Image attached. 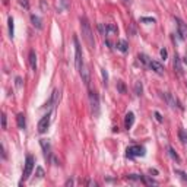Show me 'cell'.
Returning a JSON list of instances; mask_svg holds the SVG:
<instances>
[{
    "mask_svg": "<svg viewBox=\"0 0 187 187\" xmlns=\"http://www.w3.org/2000/svg\"><path fill=\"white\" fill-rule=\"evenodd\" d=\"M80 32H82V37H83L86 45H88L91 50H94V48H95L94 32H92V29H91V23H89V20H88L86 16H82V18H80Z\"/></svg>",
    "mask_w": 187,
    "mask_h": 187,
    "instance_id": "cell-1",
    "label": "cell"
},
{
    "mask_svg": "<svg viewBox=\"0 0 187 187\" xmlns=\"http://www.w3.org/2000/svg\"><path fill=\"white\" fill-rule=\"evenodd\" d=\"M73 44H75V64H76V69L80 70V67H82L85 63H83L82 48H80V44H79V40H78L76 35L73 37Z\"/></svg>",
    "mask_w": 187,
    "mask_h": 187,
    "instance_id": "cell-2",
    "label": "cell"
},
{
    "mask_svg": "<svg viewBox=\"0 0 187 187\" xmlns=\"http://www.w3.org/2000/svg\"><path fill=\"white\" fill-rule=\"evenodd\" d=\"M89 104H91V110H92V116L98 117L99 116V95L95 91H89Z\"/></svg>",
    "mask_w": 187,
    "mask_h": 187,
    "instance_id": "cell-3",
    "label": "cell"
},
{
    "mask_svg": "<svg viewBox=\"0 0 187 187\" xmlns=\"http://www.w3.org/2000/svg\"><path fill=\"white\" fill-rule=\"evenodd\" d=\"M145 155V148L140 145H132L126 149V157L127 158H138Z\"/></svg>",
    "mask_w": 187,
    "mask_h": 187,
    "instance_id": "cell-4",
    "label": "cell"
},
{
    "mask_svg": "<svg viewBox=\"0 0 187 187\" xmlns=\"http://www.w3.org/2000/svg\"><path fill=\"white\" fill-rule=\"evenodd\" d=\"M34 164H35V159L32 155H26V159H25V168H23V176H22V180H28L32 170H34Z\"/></svg>",
    "mask_w": 187,
    "mask_h": 187,
    "instance_id": "cell-5",
    "label": "cell"
},
{
    "mask_svg": "<svg viewBox=\"0 0 187 187\" xmlns=\"http://www.w3.org/2000/svg\"><path fill=\"white\" fill-rule=\"evenodd\" d=\"M50 120H51V111H48L47 114H44L41 117V120L38 121V132L40 133H45L48 126H50Z\"/></svg>",
    "mask_w": 187,
    "mask_h": 187,
    "instance_id": "cell-6",
    "label": "cell"
},
{
    "mask_svg": "<svg viewBox=\"0 0 187 187\" xmlns=\"http://www.w3.org/2000/svg\"><path fill=\"white\" fill-rule=\"evenodd\" d=\"M176 22H177V29H179V35L181 40H187V25L180 19V18H176Z\"/></svg>",
    "mask_w": 187,
    "mask_h": 187,
    "instance_id": "cell-7",
    "label": "cell"
},
{
    "mask_svg": "<svg viewBox=\"0 0 187 187\" xmlns=\"http://www.w3.org/2000/svg\"><path fill=\"white\" fill-rule=\"evenodd\" d=\"M148 67H149L152 72H155L157 75H164V66H162L159 61L151 60V61H149V64H148Z\"/></svg>",
    "mask_w": 187,
    "mask_h": 187,
    "instance_id": "cell-8",
    "label": "cell"
},
{
    "mask_svg": "<svg viewBox=\"0 0 187 187\" xmlns=\"http://www.w3.org/2000/svg\"><path fill=\"white\" fill-rule=\"evenodd\" d=\"M79 73H80V78H82V82L85 83V86L89 88V70H88V67H86L85 64L80 67Z\"/></svg>",
    "mask_w": 187,
    "mask_h": 187,
    "instance_id": "cell-9",
    "label": "cell"
},
{
    "mask_svg": "<svg viewBox=\"0 0 187 187\" xmlns=\"http://www.w3.org/2000/svg\"><path fill=\"white\" fill-rule=\"evenodd\" d=\"M173 66H174V70L177 72V75H183V66H181V59L180 56L176 53L174 54V61H173Z\"/></svg>",
    "mask_w": 187,
    "mask_h": 187,
    "instance_id": "cell-10",
    "label": "cell"
},
{
    "mask_svg": "<svg viewBox=\"0 0 187 187\" xmlns=\"http://www.w3.org/2000/svg\"><path fill=\"white\" fill-rule=\"evenodd\" d=\"M59 91L57 89H54L53 91V94H51V97H50V99L45 102V105L44 107H56V104H57V98H59Z\"/></svg>",
    "mask_w": 187,
    "mask_h": 187,
    "instance_id": "cell-11",
    "label": "cell"
},
{
    "mask_svg": "<svg viewBox=\"0 0 187 187\" xmlns=\"http://www.w3.org/2000/svg\"><path fill=\"white\" fill-rule=\"evenodd\" d=\"M133 123H135V114H133L132 111H129V113L126 114V117H124V127L129 130V129H132Z\"/></svg>",
    "mask_w": 187,
    "mask_h": 187,
    "instance_id": "cell-12",
    "label": "cell"
},
{
    "mask_svg": "<svg viewBox=\"0 0 187 187\" xmlns=\"http://www.w3.org/2000/svg\"><path fill=\"white\" fill-rule=\"evenodd\" d=\"M31 22H32V25H34L37 29H42V20H41V18H40L38 15L32 13V15H31Z\"/></svg>",
    "mask_w": 187,
    "mask_h": 187,
    "instance_id": "cell-13",
    "label": "cell"
},
{
    "mask_svg": "<svg viewBox=\"0 0 187 187\" xmlns=\"http://www.w3.org/2000/svg\"><path fill=\"white\" fill-rule=\"evenodd\" d=\"M116 47H117V50L121 51V53H127V51H129V44H127L126 40H119L117 44H116Z\"/></svg>",
    "mask_w": 187,
    "mask_h": 187,
    "instance_id": "cell-14",
    "label": "cell"
},
{
    "mask_svg": "<svg viewBox=\"0 0 187 187\" xmlns=\"http://www.w3.org/2000/svg\"><path fill=\"white\" fill-rule=\"evenodd\" d=\"M16 123H18V127L22 129V130L26 127V120H25V114H23V113H19V114H18V117H16Z\"/></svg>",
    "mask_w": 187,
    "mask_h": 187,
    "instance_id": "cell-15",
    "label": "cell"
},
{
    "mask_svg": "<svg viewBox=\"0 0 187 187\" xmlns=\"http://www.w3.org/2000/svg\"><path fill=\"white\" fill-rule=\"evenodd\" d=\"M29 64H31V69L35 72L37 70V54H35L34 50L29 51Z\"/></svg>",
    "mask_w": 187,
    "mask_h": 187,
    "instance_id": "cell-16",
    "label": "cell"
},
{
    "mask_svg": "<svg viewBox=\"0 0 187 187\" xmlns=\"http://www.w3.org/2000/svg\"><path fill=\"white\" fill-rule=\"evenodd\" d=\"M40 145H41V148H42V151H44L45 157H47V155H50V151H51L50 142H48L47 139H41V140H40Z\"/></svg>",
    "mask_w": 187,
    "mask_h": 187,
    "instance_id": "cell-17",
    "label": "cell"
},
{
    "mask_svg": "<svg viewBox=\"0 0 187 187\" xmlns=\"http://www.w3.org/2000/svg\"><path fill=\"white\" fill-rule=\"evenodd\" d=\"M7 23H9V37L13 38V35H15V23H13V18L12 16H9Z\"/></svg>",
    "mask_w": 187,
    "mask_h": 187,
    "instance_id": "cell-18",
    "label": "cell"
},
{
    "mask_svg": "<svg viewBox=\"0 0 187 187\" xmlns=\"http://www.w3.org/2000/svg\"><path fill=\"white\" fill-rule=\"evenodd\" d=\"M164 97H165V99H167V102H168V105H170L171 108H176V107H177V105H176V99H174V97H173L170 92H167Z\"/></svg>",
    "mask_w": 187,
    "mask_h": 187,
    "instance_id": "cell-19",
    "label": "cell"
},
{
    "mask_svg": "<svg viewBox=\"0 0 187 187\" xmlns=\"http://www.w3.org/2000/svg\"><path fill=\"white\" fill-rule=\"evenodd\" d=\"M167 151H168V155H170V157H171L176 162H180V161H181V159H180V157H179V154H177V152H176L171 146H168V148H167Z\"/></svg>",
    "mask_w": 187,
    "mask_h": 187,
    "instance_id": "cell-20",
    "label": "cell"
},
{
    "mask_svg": "<svg viewBox=\"0 0 187 187\" xmlns=\"http://www.w3.org/2000/svg\"><path fill=\"white\" fill-rule=\"evenodd\" d=\"M107 35H111V34H117L119 32V28L114 25V23H107Z\"/></svg>",
    "mask_w": 187,
    "mask_h": 187,
    "instance_id": "cell-21",
    "label": "cell"
},
{
    "mask_svg": "<svg viewBox=\"0 0 187 187\" xmlns=\"http://www.w3.org/2000/svg\"><path fill=\"white\" fill-rule=\"evenodd\" d=\"M179 139H180L184 145H187V132L184 129H180V130H179Z\"/></svg>",
    "mask_w": 187,
    "mask_h": 187,
    "instance_id": "cell-22",
    "label": "cell"
},
{
    "mask_svg": "<svg viewBox=\"0 0 187 187\" xmlns=\"http://www.w3.org/2000/svg\"><path fill=\"white\" fill-rule=\"evenodd\" d=\"M142 92H143L142 82H136V83H135V94H136L138 97H140V95H142Z\"/></svg>",
    "mask_w": 187,
    "mask_h": 187,
    "instance_id": "cell-23",
    "label": "cell"
},
{
    "mask_svg": "<svg viewBox=\"0 0 187 187\" xmlns=\"http://www.w3.org/2000/svg\"><path fill=\"white\" fill-rule=\"evenodd\" d=\"M140 181H143L145 184H149V186H157V181H154L152 179H149L146 176H140Z\"/></svg>",
    "mask_w": 187,
    "mask_h": 187,
    "instance_id": "cell-24",
    "label": "cell"
},
{
    "mask_svg": "<svg viewBox=\"0 0 187 187\" xmlns=\"http://www.w3.org/2000/svg\"><path fill=\"white\" fill-rule=\"evenodd\" d=\"M138 59H139V60H140V61H142L143 64H146V66H148V64H149V61H151V59H149V57H148L146 54H143V53L138 54Z\"/></svg>",
    "mask_w": 187,
    "mask_h": 187,
    "instance_id": "cell-25",
    "label": "cell"
},
{
    "mask_svg": "<svg viewBox=\"0 0 187 187\" xmlns=\"http://www.w3.org/2000/svg\"><path fill=\"white\" fill-rule=\"evenodd\" d=\"M117 89L120 94H126V86H124V82L123 80H119L117 82Z\"/></svg>",
    "mask_w": 187,
    "mask_h": 187,
    "instance_id": "cell-26",
    "label": "cell"
},
{
    "mask_svg": "<svg viewBox=\"0 0 187 187\" xmlns=\"http://www.w3.org/2000/svg\"><path fill=\"white\" fill-rule=\"evenodd\" d=\"M140 22H148V23H155L157 20H155V18H140Z\"/></svg>",
    "mask_w": 187,
    "mask_h": 187,
    "instance_id": "cell-27",
    "label": "cell"
},
{
    "mask_svg": "<svg viewBox=\"0 0 187 187\" xmlns=\"http://www.w3.org/2000/svg\"><path fill=\"white\" fill-rule=\"evenodd\" d=\"M98 29L102 35H107V26H104V23H98Z\"/></svg>",
    "mask_w": 187,
    "mask_h": 187,
    "instance_id": "cell-28",
    "label": "cell"
},
{
    "mask_svg": "<svg viewBox=\"0 0 187 187\" xmlns=\"http://www.w3.org/2000/svg\"><path fill=\"white\" fill-rule=\"evenodd\" d=\"M7 127V119H6V114L3 113L1 114V129H6Z\"/></svg>",
    "mask_w": 187,
    "mask_h": 187,
    "instance_id": "cell-29",
    "label": "cell"
},
{
    "mask_svg": "<svg viewBox=\"0 0 187 187\" xmlns=\"http://www.w3.org/2000/svg\"><path fill=\"white\" fill-rule=\"evenodd\" d=\"M161 57H162V60H167L168 59V51H167V48H161Z\"/></svg>",
    "mask_w": 187,
    "mask_h": 187,
    "instance_id": "cell-30",
    "label": "cell"
},
{
    "mask_svg": "<svg viewBox=\"0 0 187 187\" xmlns=\"http://www.w3.org/2000/svg\"><path fill=\"white\" fill-rule=\"evenodd\" d=\"M176 174H179V176L181 177V180H183L184 183H187V176H186V173H183V171H179V170H176Z\"/></svg>",
    "mask_w": 187,
    "mask_h": 187,
    "instance_id": "cell-31",
    "label": "cell"
},
{
    "mask_svg": "<svg viewBox=\"0 0 187 187\" xmlns=\"http://www.w3.org/2000/svg\"><path fill=\"white\" fill-rule=\"evenodd\" d=\"M101 72H102V79H104V85L107 86V83H108V75H107V72H105V69H102Z\"/></svg>",
    "mask_w": 187,
    "mask_h": 187,
    "instance_id": "cell-32",
    "label": "cell"
},
{
    "mask_svg": "<svg viewBox=\"0 0 187 187\" xmlns=\"http://www.w3.org/2000/svg\"><path fill=\"white\" fill-rule=\"evenodd\" d=\"M37 176H38V179H42V177H44V170H42L41 167L37 168Z\"/></svg>",
    "mask_w": 187,
    "mask_h": 187,
    "instance_id": "cell-33",
    "label": "cell"
},
{
    "mask_svg": "<svg viewBox=\"0 0 187 187\" xmlns=\"http://www.w3.org/2000/svg\"><path fill=\"white\" fill-rule=\"evenodd\" d=\"M60 4L63 9H69V0H60Z\"/></svg>",
    "mask_w": 187,
    "mask_h": 187,
    "instance_id": "cell-34",
    "label": "cell"
},
{
    "mask_svg": "<svg viewBox=\"0 0 187 187\" xmlns=\"http://www.w3.org/2000/svg\"><path fill=\"white\" fill-rule=\"evenodd\" d=\"M15 82H16V88H22V78L18 76V78L15 79Z\"/></svg>",
    "mask_w": 187,
    "mask_h": 187,
    "instance_id": "cell-35",
    "label": "cell"
},
{
    "mask_svg": "<svg viewBox=\"0 0 187 187\" xmlns=\"http://www.w3.org/2000/svg\"><path fill=\"white\" fill-rule=\"evenodd\" d=\"M154 116H155V119H157V120H158L159 123H162V116H161V114H159L158 111H155V113H154Z\"/></svg>",
    "mask_w": 187,
    "mask_h": 187,
    "instance_id": "cell-36",
    "label": "cell"
},
{
    "mask_svg": "<svg viewBox=\"0 0 187 187\" xmlns=\"http://www.w3.org/2000/svg\"><path fill=\"white\" fill-rule=\"evenodd\" d=\"M19 4H20V6H23L25 9H28V7H29V4H28V0H19Z\"/></svg>",
    "mask_w": 187,
    "mask_h": 187,
    "instance_id": "cell-37",
    "label": "cell"
},
{
    "mask_svg": "<svg viewBox=\"0 0 187 187\" xmlns=\"http://www.w3.org/2000/svg\"><path fill=\"white\" fill-rule=\"evenodd\" d=\"M1 155H3V158H6V151H4V145H1Z\"/></svg>",
    "mask_w": 187,
    "mask_h": 187,
    "instance_id": "cell-38",
    "label": "cell"
},
{
    "mask_svg": "<svg viewBox=\"0 0 187 187\" xmlns=\"http://www.w3.org/2000/svg\"><path fill=\"white\" fill-rule=\"evenodd\" d=\"M70 184H73V180H67L66 181V186H70Z\"/></svg>",
    "mask_w": 187,
    "mask_h": 187,
    "instance_id": "cell-39",
    "label": "cell"
},
{
    "mask_svg": "<svg viewBox=\"0 0 187 187\" xmlns=\"http://www.w3.org/2000/svg\"><path fill=\"white\" fill-rule=\"evenodd\" d=\"M88 186H97L95 181H88Z\"/></svg>",
    "mask_w": 187,
    "mask_h": 187,
    "instance_id": "cell-40",
    "label": "cell"
},
{
    "mask_svg": "<svg viewBox=\"0 0 187 187\" xmlns=\"http://www.w3.org/2000/svg\"><path fill=\"white\" fill-rule=\"evenodd\" d=\"M149 173H151V174H158V171H157V170H151Z\"/></svg>",
    "mask_w": 187,
    "mask_h": 187,
    "instance_id": "cell-41",
    "label": "cell"
},
{
    "mask_svg": "<svg viewBox=\"0 0 187 187\" xmlns=\"http://www.w3.org/2000/svg\"><path fill=\"white\" fill-rule=\"evenodd\" d=\"M183 63H186V64H187V56L184 57V59H183Z\"/></svg>",
    "mask_w": 187,
    "mask_h": 187,
    "instance_id": "cell-42",
    "label": "cell"
},
{
    "mask_svg": "<svg viewBox=\"0 0 187 187\" xmlns=\"http://www.w3.org/2000/svg\"><path fill=\"white\" fill-rule=\"evenodd\" d=\"M124 1H129V0H124Z\"/></svg>",
    "mask_w": 187,
    "mask_h": 187,
    "instance_id": "cell-43",
    "label": "cell"
}]
</instances>
